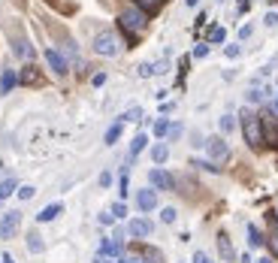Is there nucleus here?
<instances>
[{
	"instance_id": "31",
	"label": "nucleus",
	"mask_w": 278,
	"mask_h": 263,
	"mask_svg": "<svg viewBox=\"0 0 278 263\" xmlns=\"http://www.w3.org/2000/svg\"><path fill=\"white\" fill-rule=\"evenodd\" d=\"M194 167H200V170H206V173H221V167H215L212 161H194Z\"/></svg>"
},
{
	"instance_id": "37",
	"label": "nucleus",
	"mask_w": 278,
	"mask_h": 263,
	"mask_svg": "<svg viewBox=\"0 0 278 263\" xmlns=\"http://www.w3.org/2000/svg\"><path fill=\"white\" fill-rule=\"evenodd\" d=\"M112 185V173L106 170V173H100V188H109Z\"/></svg>"
},
{
	"instance_id": "33",
	"label": "nucleus",
	"mask_w": 278,
	"mask_h": 263,
	"mask_svg": "<svg viewBox=\"0 0 278 263\" xmlns=\"http://www.w3.org/2000/svg\"><path fill=\"white\" fill-rule=\"evenodd\" d=\"M182 130H185L182 124H170V130H166V136H170V139H179V136H182Z\"/></svg>"
},
{
	"instance_id": "39",
	"label": "nucleus",
	"mask_w": 278,
	"mask_h": 263,
	"mask_svg": "<svg viewBox=\"0 0 278 263\" xmlns=\"http://www.w3.org/2000/svg\"><path fill=\"white\" fill-rule=\"evenodd\" d=\"M194 263H212V260H209V254H203V251H194Z\"/></svg>"
},
{
	"instance_id": "21",
	"label": "nucleus",
	"mask_w": 278,
	"mask_h": 263,
	"mask_svg": "<svg viewBox=\"0 0 278 263\" xmlns=\"http://www.w3.org/2000/svg\"><path fill=\"white\" fill-rule=\"evenodd\" d=\"M118 136H121V121H115V124L106 130V145H115V142H118Z\"/></svg>"
},
{
	"instance_id": "41",
	"label": "nucleus",
	"mask_w": 278,
	"mask_h": 263,
	"mask_svg": "<svg viewBox=\"0 0 278 263\" xmlns=\"http://www.w3.org/2000/svg\"><path fill=\"white\" fill-rule=\"evenodd\" d=\"M248 36H251V24H245V27L239 30V39H248Z\"/></svg>"
},
{
	"instance_id": "46",
	"label": "nucleus",
	"mask_w": 278,
	"mask_h": 263,
	"mask_svg": "<svg viewBox=\"0 0 278 263\" xmlns=\"http://www.w3.org/2000/svg\"><path fill=\"white\" fill-rule=\"evenodd\" d=\"M185 3H188V6H197V3H200V0H185Z\"/></svg>"
},
{
	"instance_id": "20",
	"label": "nucleus",
	"mask_w": 278,
	"mask_h": 263,
	"mask_svg": "<svg viewBox=\"0 0 278 263\" xmlns=\"http://www.w3.org/2000/svg\"><path fill=\"white\" fill-rule=\"evenodd\" d=\"M166 157H170V148H166L163 142H157V145L151 148V161H154V164H163Z\"/></svg>"
},
{
	"instance_id": "15",
	"label": "nucleus",
	"mask_w": 278,
	"mask_h": 263,
	"mask_svg": "<svg viewBox=\"0 0 278 263\" xmlns=\"http://www.w3.org/2000/svg\"><path fill=\"white\" fill-rule=\"evenodd\" d=\"M27 251H30V254H42V251H45V242H42V236H39L36 230L27 233Z\"/></svg>"
},
{
	"instance_id": "24",
	"label": "nucleus",
	"mask_w": 278,
	"mask_h": 263,
	"mask_svg": "<svg viewBox=\"0 0 278 263\" xmlns=\"http://www.w3.org/2000/svg\"><path fill=\"white\" fill-rule=\"evenodd\" d=\"M109 212H112V218H115V221H118V218H127V206H124V200L112 203V206H109Z\"/></svg>"
},
{
	"instance_id": "38",
	"label": "nucleus",
	"mask_w": 278,
	"mask_h": 263,
	"mask_svg": "<svg viewBox=\"0 0 278 263\" xmlns=\"http://www.w3.org/2000/svg\"><path fill=\"white\" fill-rule=\"evenodd\" d=\"M224 51H227V58H239V55H242V48H239V45H227Z\"/></svg>"
},
{
	"instance_id": "11",
	"label": "nucleus",
	"mask_w": 278,
	"mask_h": 263,
	"mask_svg": "<svg viewBox=\"0 0 278 263\" xmlns=\"http://www.w3.org/2000/svg\"><path fill=\"white\" fill-rule=\"evenodd\" d=\"M127 233H130V239H145V236L154 233V224H151L148 218H133V221L127 224Z\"/></svg>"
},
{
	"instance_id": "4",
	"label": "nucleus",
	"mask_w": 278,
	"mask_h": 263,
	"mask_svg": "<svg viewBox=\"0 0 278 263\" xmlns=\"http://www.w3.org/2000/svg\"><path fill=\"white\" fill-rule=\"evenodd\" d=\"M260 127H263V142L272 145V148H278V121H275L272 106H266V109L260 112Z\"/></svg>"
},
{
	"instance_id": "6",
	"label": "nucleus",
	"mask_w": 278,
	"mask_h": 263,
	"mask_svg": "<svg viewBox=\"0 0 278 263\" xmlns=\"http://www.w3.org/2000/svg\"><path fill=\"white\" fill-rule=\"evenodd\" d=\"M206 148H209L212 164H224V161H230V145H227L221 136H209V139H206Z\"/></svg>"
},
{
	"instance_id": "10",
	"label": "nucleus",
	"mask_w": 278,
	"mask_h": 263,
	"mask_svg": "<svg viewBox=\"0 0 278 263\" xmlns=\"http://www.w3.org/2000/svg\"><path fill=\"white\" fill-rule=\"evenodd\" d=\"M136 209H139V212H154V209H157V191H154V188L136 191Z\"/></svg>"
},
{
	"instance_id": "40",
	"label": "nucleus",
	"mask_w": 278,
	"mask_h": 263,
	"mask_svg": "<svg viewBox=\"0 0 278 263\" xmlns=\"http://www.w3.org/2000/svg\"><path fill=\"white\" fill-rule=\"evenodd\" d=\"M278 24V15L275 12H266V27H275Z\"/></svg>"
},
{
	"instance_id": "29",
	"label": "nucleus",
	"mask_w": 278,
	"mask_h": 263,
	"mask_svg": "<svg viewBox=\"0 0 278 263\" xmlns=\"http://www.w3.org/2000/svg\"><path fill=\"white\" fill-rule=\"evenodd\" d=\"M139 115H142V109H139V106H133V109H127V112L121 115V121H139Z\"/></svg>"
},
{
	"instance_id": "34",
	"label": "nucleus",
	"mask_w": 278,
	"mask_h": 263,
	"mask_svg": "<svg viewBox=\"0 0 278 263\" xmlns=\"http://www.w3.org/2000/svg\"><path fill=\"white\" fill-rule=\"evenodd\" d=\"M97 221H100L103 227H112V224H115V218H112V212H103V215H97Z\"/></svg>"
},
{
	"instance_id": "25",
	"label": "nucleus",
	"mask_w": 278,
	"mask_h": 263,
	"mask_svg": "<svg viewBox=\"0 0 278 263\" xmlns=\"http://www.w3.org/2000/svg\"><path fill=\"white\" fill-rule=\"evenodd\" d=\"M227 39V30L224 27H212L209 30V42H224Z\"/></svg>"
},
{
	"instance_id": "14",
	"label": "nucleus",
	"mask_w": 278,
	"mask_h": 263,
	"mask_svg": "<svg viewBox=\"0 0 278 263\" xmlns=\"http://www.w3.org/2000/svg\"><path fill=\"white\" fill-rule=\"evenodd\" d=\"M15 70H9V67H3V73H0V94H9L12 88H15Z\"/></svg>"
},
{
	"instance_id": "17",
	"label": "nucleus",
	"mask_w": 278,
	"mask_h": 263,
	"mask_svg": "<svg viewBox=\"0 0 278 263\" xmlns=\"http://www.w3.org/2000/svg\"><path fill=\"white\" fill-rule=\"evenodd\" d=\"M266 94H269V91H266L263 85H251V88H248V103H251V106H257V103H263V100H266Z\"/></svg>"
},
{
	"instance_id": "30",
	"label": "nucleus",
	"mask_w": 278,
	"mask_h": 263,
	"mask_svg": "<svg viewBox=\"0 0 278 263\" xmlns=\"http://www.w3.org/2000/svg\"><path fill=\"white\" fill-rule=\"evenodd\" d=\"M166 130H170V121H166V118L154 121V136H166Z\"/></svg>"
},
{
	"instance_id": "2",
	"label": "nucleus",
	"mask_w": 278,
	"mask_h": 263,
	"mask_svg": "<svg viewBox=\"0 0 278 263\" xmlns=\"http://www.w3.org/2000/svg\"><path fill=\"white\" fill-rule=\"evenodd\" d=\"M118 21H121V27L127 30V36L136 39V33H142V30L148 27V12H142L139 6H127V9H121Z\"/></svg>"
},
{
	"instance_id": "43",
	"label": "nucleus",
	"mask_w": 278,
	"mask_h": 263,
	"mask_svg": "<svg viewBox=\"0 0 278 263\" xmlns=\"http://www.w3.org/2000/svg\"><path fill=\"white\" fill-rule=\"evenodd\" d=\"M94 263H118V260H112V257H103V254H97V257H94Z\"/></svg>"
},
{
	"instance_id": "26",
	"label": "nucleus",
	"mask_w": 278,
	"mask_h": 263,
	"mask_svg": "<svg viewBox=\"0 0 278 263\" xmlns=\"http://www.w3.org/2000/svg\"><path fill=\"white\" fill-rule=\"evenodd\" d=\"M15 194H18V200H33V194H36V188H33V185H21V188H18Z\"/></svg>"
},
{
	"instance_id": "48",
	"label": "nucleus",
	"mask_w": 278,
	"mask_h": 263,
	"mask_svg": "<svg viewBox=\"0 0 278 263\" xmlns=\"http://www.w3.org/2000/svg\"><path fill=\"white\" fill-rule=\"evenodd\" d=\"M257 263H272V260H269V257H260V260H257Z\"/></svg>"
},
{
	"instance_id": "23",
	"label": "nucleus",
	"mask_w": 278,
	"mask_h": 263,
	"mask_svg": "<svg viewBox=\"0 0 278 263\" xmlns=\"http://www.w3.org/2000/svg\"><path fill=\"white\" fill-rule=\"evenodd\" d=\"M160 3L163 0H133V6H139L142 12H154V9H160Z\"/></svg>"
},
{
	"instance_id": "50",
	"label": "nucleus",
	"mask_w": 278,
	"mask_h": 263,
	"mask_svg": "<svg viewBox=\"0 0 278 263\" xmlns=\"http://www.w3.org/2000/svg\"><path fill=\"white\" fill-rule=\"evenodd\" d=\"M0 203H3V200H0Z\"/></svg>"
},
{
	"instance_id": "42",
	"label": "nucleus",
	"mask_w": 278,
	"mask_h": 263,
	"mask_svg": "<svg viewBox=\"0 0 278 263\" xmlns=\"http://www.w3.org/2000/svg\"><path fill=\"white\" fill-rule=\"evenodd\" d=\"M91 82H94V85H103V82H106V73H97V76H94Z\"/></svg>"
},
{
	"instance_id": "44",
	"label": "nucleus",
	"mask_w": 278,
	"mask_h": 263,
	"mask_svg": "<svg viewBox=\"0 0 278 263\" xmlns=\"http://www.w3.org/2000/svg\"><path fill=\"white\" fill-rule=\"evenodd\" d=\"M272 236H275V242H278V221H275V215H272Z\"/></svg>"
},
{
	"instance_id": "28",
	"label": "nucleus",
	"mask_w": 278,
	"mask_h": 263,
	"mask_svg": "<svg viewBox=\"0 0 278 263\" xmlns=\"http://www.w3.org/2000/svg\"><path fill=\"white\" fill-rule=\"evenodd\" d=\"M21 82H24V85H33V82H36V67H27V70L21 73Z\"/></svg>"
},
{
	"instance_id": "22",
	"label": "nucleus",
	"mask_w": 278,
	"mask_h": 263,
	"mask_svg": "<svg viewBox=\"0 0 278 263\" xmlns=\"http://www.w3.org/2000/svg\"><path fill=\"white\" fill-rule=\"evenodd\" d=\"M15 188H18V182H15V179H3V182H0V200H6Z\"/></svg>"
},
{
	"instance_id": "16",
	"label": "nucleus",
	"mask_w": 278,
	"mask_h": 263,
	"mask_svg": "<svg viewBox=\"0 0 278 263\" xmlns=\"http://www.w3.org/2000/svg\"><path fill=\"white\" fill-rule=\"evenodd\" d=\"M218 251H221V257H227V260H233V257H236V251H233V245H230V236H227V233H218Z\"/></svg>"
},
{
	"instance_id": "36",
	"label": "nucleus",
	"mask_w": 278,
	"mask_h": 263,
	"mask_svg": "<svg viewBox=\"0 0 278 263\" xmlns=\"http://www.w3.org/2000/svg\"><path fill=\"white\" fill-rule=\"evenodd\" d=\"M139 76H145V79L154 76V64H142V67H139Z\"/></svg>"
},
{
	"instance_id": "12",
	"label": "nucleus",
	"mask_w": 278,
	"mask_h": 263,
	"mask_svg": "<svg viewBox=\"0 0 278 263\" xmlns=\"http://www.w3.org/2000/svg\"><path fill=\"white\" fill-rule=\"evenodd\" d=\"M100 254H103V257H121V254H124V242L100 239Z\"/></svg>"
},
{
	"instance_id": "18",
	"label": "nucleus",
	"mask_w": 278,
	"mask_h": 263,
	"mask_svg": "<svg viewBox=\"0 0 278 263\" xmlns=\"http://www.w3.org/2000/svg\"><path fill=\"white\" fill-rule=\"evenodd\" d=\"M263 242H266V239H263L260 227H257V224H248V245H251V248H260Z\"/></svg>"
},
{
	"instance_id": "32",
	"label": "nucleus",
	"mask_w": 278,
	"mask_h": 263,
	"mask_svg": "<svg viewBox=\"0 0 278 263\" xmlns=\"http://www.w3.org/2000/svg\"><path fill=\"white\" fill-rule=\"evenodd\" d=\"M233 127H236V118H233V115H224V118H221V130H224V133H230Z\"/></svg>"
},
{
	"instance_id": "8",
	"label": "nucleus",
	"mask_w": 278,
	"mask_h": 263,
	"mask_svg": "<svg viewBox=\"0 0 278 263\" xmlns=\"http://www.w3.org/2000/svg\"><path fill=\"white\" fill-rule=\"evenodd\" d=\"M148 182H151L154 191H176V179H173L166 170H160V167H154V170L148 173Z\"/></svg>"
},
{
	"instance_id": "5",
	"label": "nucleus",
	"mask_w": 278,
	"mask_h": 263,
	"mask_svg": "<svg viewBox=\"0 0 278 263\" xmlns=\"http://www.w3.org/2000/svg\"><path fill=\"white\" fill-rule=\"evenodd\" d=\"M9 42H12V51H15L18 58H24V61H30V58H33V45H30V39H27L18 27H12V30H9Z\"/></svg>"
},
{
	"instance_id": "35",
	"label": "nucleus",
	"mask_w": 278,
	"mask_h": 263,
	"mask_svg": "<svg viewBox=\"0 0 278 263\" xmlns=\"http://www.w3.org/2000/svg\"><path fill=\"white\" fill-rule=\"evenodd\" d=\"M209 55V42H200L197 48H194V58H206Z\"/></svg>"
},
{
	"instance_id": "47",
	"label": "nucleus",
	"mask_w": 278,
	"mask_h": 263,
	"mask_svg": "<svg viewBox=\"0 0 278 263\" xmlns=\"http://www.w3.org/2000/svg\"><path fill=\"white\" fill-rule=\"evenodd\" d=\"M272 112H278V94H275V103H272Z\"/></svg>"
},
{
	"instance_id": "27",
	"label": "nucleus",
	"mask_w": 278,
	"mask_h": 263,
	"mask_svg": "<svg viewBox=\"0 0 278 263\" xmlns=\"http://www.w3.org/2000/svg\"><path fill=\"white\" fill-rule=\"evenodd\" d=\"M176 218H179V212H176L173 206H166V209L160 212V221H163V224H176Z\"/></svg>"
},
{
	"instance_id": "13",
	"label": "nucleus",
	"mask_w": 278,
	"mask_h": 263,
	"mask_svg": "<svg viewBox=\"0 0 278 263\" xmlns=\"http://www.w3.org/2000/svg\"><path fill=\"white\" fill-rule=\"evenodd\" d=\"M61 212H64V203H48L45 209H39L36 221H39V224H48V221H54V218H58Z\"/></svg>"
},
{
	"instance_id": "7",
	"label": "nucleus",
	"mask_w": 278,
	"mask_h": 263,
	"mask_svg": "<svg viewBox=\"0 0 278 263\" xmlns=\"http://www.w3.org/2000/svg\"><path fill=\"white\" fill-rule=\"evenodd\" d=\"M18 227H21V212H6V215H0V239H12L15 233H18Z\"/></svg>"
},
{
	"instance_id": "49",
	"label": "nucleus",
	"mask_w": 278,
	"mask_h": 263,
	"mask_svg": "<svg viewBox=\"0 0 278 263\" xmlns=\"http://www.w3.org/2000/svg\"><path fill=\"white\" fill-rule=\"evenodd\" d=\"M218 3H224V0H218Z\"/></svg>"
},
{
	"instance_id": "19",
	"label": "nucleus",
	"mask_w": 278,
	"mask_h": 263,
	"mask_svg": "<svg viewBox=\"0 0 278 263\" xmlns=\"http://www.w3.org/2000/svg\"><path fill=\"white\" fill-rule=\"evenodd\" d=\"M145 142H148V136H145V133H136V136H133V142H130V157H127V161H133V157L145 148Z\"/></svg>"
},
{
	"instance_id": "45",
	"label": "nucleus",
	"mask_w": 278,
	"mask_h": 263,
	"mask_svg": "<svg viewBox=\"0 0 278 263\" xmlns=\"http://www.w3.org/2000/svg\"><path fill=\"white\" fill-rule=\"evenodd\" d=\"M3 263H15L12 260V254H3Z\"/></svg>"
},
{
	"instance_id": "1",
	"label": "nucleus",
	"mask_w": 278,
	"mask_h": 263,
	"mask_svg": "<svg viewBox=\"0 0 278 263\" xmlns=\"http://www.w3.org/2000/svg\"><path fill=\"white\" fill-rule=\"evenodd\" d=\"M239 124H242V136H245L248 148H260V145H263V127H260V115H254L251 109H242V115H239Z\"/></svg>"
},
{
	"instance_id": "9",
	"label": "nucleus",
	"mask_w": 278,
	"mask_h": 263,
	"mask_svg": "<svg viewBox=\"0 0 278 263\" xmlns=\"http://www.w3.org/2000/svg\"><path fill=\"white\" fill-rule=\"evenodd\" d=\"M45 64L51 67V73H54V76H67V73H70L67 58H64L58 48H45Z\"/></svg>"
},
{
	"instance_id": "3",
	"label": "nucleus",
	"mask_w": 278,
	"mask_h": 263,
	"mask_svg": "<svg viewBox=\"0 0 278 263\" xmlns=\"http://www.w3.org/2000/svg\"><path fill=\"white\" fill-rule=\"evenodd\" d=\"M94 51L103 55V58H115V55L121 51V39H118L112 30H100V33L94 36Z\"/></svg>"
}]
</instances>
